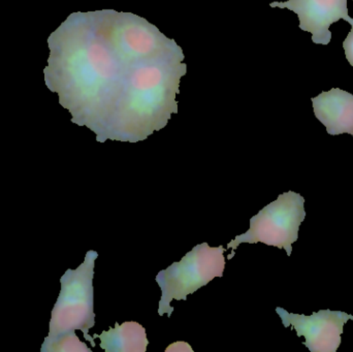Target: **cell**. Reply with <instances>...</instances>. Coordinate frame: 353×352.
<instances>
[{
    "label": "cell",
    "instance_id": "obj_10",
    "mask_svg": "<svg viewBox=\"0 0 353 352\" xmlns=\"http://www.w3.org/2000/svg\"><path fill=\"white\" fill-rule=\"evenodd\" d=\"M41 352H91L85 343L81 342L76 333L63 335L55 340L43 342Z\"/></svg>",
    "mask_w": 353,
    "mask_h": 352
},
{
    "label": "cell",
    "instance_id": "obj_11",
    "mask_svg": "<svg viewBox=\"0 0 353 352\" xmlns=\"http://www.w3.org/2000/svg\"><path fill=\"white\" fill-rule=\"evenodd\" d=\"M347 22L352 25V30L344 41L343 48L345 51L346 59L353 68V18H350Z\"/></svg>",
    "mask_w": 353,
    "mask_h": 352
},
{
    "label": "cell",
    "instance_id": "obj_9",
    "mask_svg": "<svg viewBox=\"0 0 353 352\" xmlns=\"http://www.w3.org/2000/svg\"><path fill=\"white\" fill-rule=\"evenodd\" d=\"M101 340V349L105 352H145L148 347L146 329L136 322L115 324V328L93 335Z\"/></svg>",
    "mask_w": 353,
    "mask_h": 352
},
{
    "label": "cell",
    "instance_id": "obj_12",
    "mask_svg": "<svg viewBox=\"0 0 353 352\" xmlns=\"http://www.w3.org/2000/svg\"><path fill=\"white\" fill-rule=\"evenodd\" d=\"M165 351H174V352H193V349H191L190 345L187 342H183V341H179V342L173 343L171 346L168 347Z\"/></svg>",
    "mask_w": 353,
    "mask_h": 352
},
{
    "label": "cell",
    "instance_id": "obj_6",
    "mask_svg": "<svg viewBox=\"0 0 353 352\" xmlns=\"http://www.w3.org/2000/svg\"><path fill=\"white\" fill-rule=\"evenodd\" d=\"M285 328L292 327L298 337H304V345L311 352H336L341 345L344 326L353 315L343 311L321 310L312 315L288 313L283 308H276Z\"/></svg>",
    "mask_w": 353,
    "mask_h": 352
},
{
    "label": "cell",
    "instance_id": "obj_5",
    "mask_svg": "<svg viewBox=\"0 0 353 352\" xmlns=\"http://www.w3.org/2000/svg\"><path fill=\"white\" fill-rule=\"evenodd\" d=\"M105 37L117 51L132 61L169 55L181 48L144 18L113 10H97Z\"/></svg>",
    "mask_w": 353,
    "mask_h": 352
},
{
    "label": "cell",
    "instance_id": "obj_8",
    "mask_svg": "<svg viewBox=\"0 0 353 352\" xmlns=\"http://www.w3.org/2000/svg\"><path fill=\"white\" fill-rule=\"evenodd\" d=\"M315 117L331 136L353 132V94L339 88L323 91L312 97Z\"/></svg>",
    "mask_w": 353,
    "mask_h": 352
},
{
    "label": "cell",
    "instance_id": "obj_1",
    "mask_svg": "<svg viewBox=\"0 0 353 352\" xmlns=\"http://www.w3.org/2000/svg\"><path fill=\"white\" fill-rule=\"evenodd\" d=\"M48 47L46 86L57 93L72 123L92 130L97 142L110 140L132 70L141 61L113 47L97 10L70 14L48 37Z\"/></svg>",
    "mask_w": 353,
    "mask_h": 352
},
{
    "label": "cell",
    "instance_id": "obj_7",
    "mask_svg": "<svg viewBox=\"0 0 353 352\" xmlns=\"http://www.w3.org/2000/svg\"><path fill=\"white\" fill-rule=\"evenodd\" d=\"M348 0H288L272 2L271 8H288L296 12L303 31L312 34L313 43L327 45L331 43L330 27L340 20L347 22L352 17L348 14Z\"/></svg>",
    "mask_w": 353,
    "mask_h": 352
},
{
    "label": "cell",
    "instance_id": "obj_2",
    "mask_svg": "<svg viewBox=\"0 0 353 352\" xmlns=\"http://www.w3.org/2000/svg\"><path fill=\"white\" fill-rule=\"evenodd\" d=\"M97 258L99 253L90 250L76 270L68 269L60 279L61 291L52 310L49 333L43 342H50L79 330L95 346L93 337L89 336V331L95 326L93 278Z\"/></svg>",
    "mask_w": 353,
    "mask_h": 352
},
{
    "label": "cell",
    "instance_id": "obj_4",
    "mask_svg": "<svg viewBox=\"0 0 353 352\" xmlns=\"http://www.w3.org/2000/svg\"><path fill=\"white\" fill-rule=\"evenodd\" d=\"M306 218L305 198L294 191L284 192L277 200L265 206L250 219V229L236 236L226 245L232 249L228 260L234 256V250L243 243H263L284 249L292 256V244L298 241L301 225Z\"/></svg>",
    "mask_w": 353,
    "mask_h": 352
},
{
    "label": "cell",
    "instance_id": "obj_3",
    "mask_svg": "<svg viewBox=\"0 0 353 352\" xmlns=\"http://www.w3.org/2000/svg\"><path fill=\"white\" fill-rule=\"evenodd\" d=\"M224 246L211 247L208 243L195 246L181 262L161 271L157 274V282L161 289L159 314H168L171 318L174 307L171 303L186 301L191 293L205 287L214 278H221L225 268Z\"/></svg>",
    "mask_w": 353,
    "mask_h": 352
},
{
    "label": "cell",
    "instance_id": "obj_13",
    "mask_svg": "<svg viewBox=\"0 0 353 352\" xmlns=\"http://www.w3.org/2000/svg\"><path fill=\"white\" fill-rule=\"evenodd\" d=\"M352 136H353V132H352Z\"/></svg>",
    "mask_w": 353,
    "mask_h": 352
}]
</instances>
